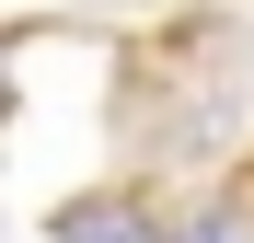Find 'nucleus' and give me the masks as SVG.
Segmentation results:
<instances>
[{
	"instance_id": "f257e3e1",
	"label": "nucleus",
	"mask_w": 254,
	"mask_h": 243,
	"mask_svg": "<svg viewBox=\"0 0 254 243\" xmlns=\"http://www.w3.org/2000/svg\"><path fill=\"white\" fill-rule=\"evenodd\" d=\"M58 243H185V232H162L139 197H81V209H58Z\"/></svg>"
},
{
	"instance_id": "f03ea898",
	"label": "nucleus",
	"mask_w": 254,
	"mask_h": 243,
	"mask_svg": "<svg viewBox=\"0 0 254 243\" xmlns=\"http://www.w3.org/2000/svg\"><path fill=\"white\" fill-rule=\"evenodd\" d=\"M185 243H254V185H220V197L185 220Z\"/></svg>"
}]
</instances>
